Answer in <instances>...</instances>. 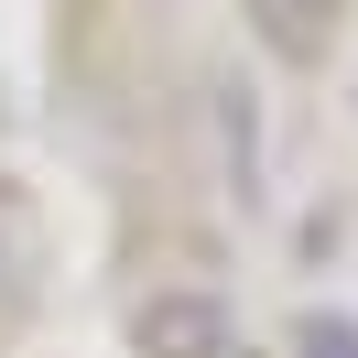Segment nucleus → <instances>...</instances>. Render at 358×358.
<instances>
[{
  "label": "nucleus",
  "instance_id": "1",
  "mask_svg": "<svg viewBox=\"0 0 358 358\" xmlns=\"http://www.w3.org/2000/svg\"><path fill=\"white\" fill-rule=\"evenodd\" d=\"M131 348L141 358H228V304L217 293H152L131 315Z\"/></svg>",
  "mask_w": 358,
  "mask_h": 358
},
{
  "label": "nucleus",
  "instance_id": "2",
  "mask_svg": "<svg viewBox=\"0 0 358 358\" xmlns=\"http://www.w3.org/2000/svg\"><path fill=\"white\" fill-rule=\"evenodd\" d=\"M239 11L282 66H326V44H336V0H239Z\"/></svg>",
  "mask_w": 358,
  "mask_h": 358
},
{
  "label": "nucleus",
  "instance_id": "3",
  "mask_svg": "<svg viewBox=\"0 0 358 358\" xmlns=\"http://www.w3.org/2000/svg\"><path fill=\"white\" fill-rule=\"evenodd\" d=\"M293 358H358V315H304L293 326Z\"/></svg>",
  "mask_w": 358,
  "mask_h": 358
},
{
  "label": "nucleus",
  "instance_id": "4",
  "mask_svg": "<svg viewBox=\"0 0 358 358\" xmlns=\"http://www.w3.org/2000/svg\"><path fill=\"white\" fill-rule=\"evenodd\" d=\"M22 315V206L0 196V326Z\"/></svg>",
  "mask_w": 358,
  "mask_h": 358
}]
</instances>
